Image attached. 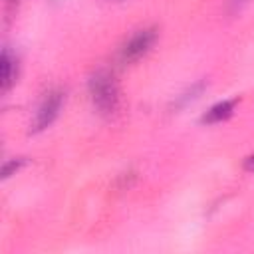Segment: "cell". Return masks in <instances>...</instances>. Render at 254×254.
I'll return each instance as SVG.
<instances>
[{"label": "cell", "instance_id": "5b68a950", "mask_svg": "<svg viewBox=\"0 0 254 254\" xmlns=\"http://www.w3.org/2000/svg\"><path fill=\"white\" fill-rule=\"evenodd\" d=\"M234 105H236V99L218 101V103H214V105L200 117V121H202V123H220V121H224V119H228V117L232 115Z\"/></svg>", "mask_w": 254, "mask_h": 254}, {"label": "cell", "instance_id": "9c48e42d", "mask_svg": "<svg viewBox=\"0 0 254 254\" xmlns=\"http://www.w3.org/2000/svg\"><path fill=\"white\" fill-rule=\"evenodd\" d=\"M246 0H232V6H240V4H244Z\"/></svg>", "mask_w": 254, "mask_h": 254}, {"label": "cell", "instance_id": "8992f818", "mask_svg": "<svg viewBox=\"0 0 254 254\" xmlns=\"http://www.w3.org/2000/svg\"><path fill=\"white\" fill-rule=\"evenodd\" d=\"M24 163H26V159H22V157L6 161V163H4V167H2V177H4V179H8L10 175L18 173V171H20V169L24 167Z\"/></svg>", "mask_w": 254, "mask_h": 254}, {"label": "cell", "instance_id": "6da1fadb", "mask_svg": "<svg viewBox=\"0 0 254 254\" xmlns=\"http://www.w3.org/2000/svg\"><path fill=\"white\" fill-rule=\"evenodd\" d=\"M87 87H89L91 101L99 113L113 115L119 109V101H121L119 87H117V81H115L111 71H107V69L93 71L89 81H87Z\"/></svg>", "mask_w": 254, "mask_h": 254}, {"label": "cell", "instance_id": "52a82bcc", "mask_svg": "<svg viewBox=\"0 0 254 254\" xmlns=\"http://www.w3.org/2000/svg\"><path fill=\"white\" fill-rule=\"evenodd\" d=\"M242 167H244V171H248V173H254V153H252V155H248V157L244 159Z\"/></svg>", "mask_w": 254, "mask_h": 254}, {"label": "cell", "instance_id": "ba28073f", "mask_svg": "<svg viewBox=\"0 0 254 254\" xmlns=\"http://www.w3.org/2000/svg\"><path fill=\"white\" fill-rule=\"evenodd\" d=\"M18 4V0H6V8H14Z\"/></svg>", "mask_w": 254, "mask_h": 254}, {"label": "cell", "instance_id": "7a4b0ae2", "mask_svg": "<svg viewBox=\"0 0 254 254\" xmlns=\"http://www.w3.org/2000/svg\"><path fill=\"white\" fill-rule=\"evenodd\" d=\"M157 40V30L155 28H143V30H137L119 50V60L123 64H131V62H137L139 58H143L151 46L155 44Z\"/></svg>", "mask_w": 254, "mask_h": 254}, {"label": "cell", "instance_id": "3957f363", "mask_svg": "<svg viewBox=\"0 0 254 254\" xmlns=\"http://www.w3.org/2000/svg\"><path fill=\"white\" fill-rule=\"evenodd\" d=\"M62 103H64V91L62 89L48 91L46 97L42 99V103L38 105V111L32 119V131H44L46 127H50L54 123V119L58 117Z\"/></svg>", "mask_w": 254, "mask_h": 254}, {"label": "cell", "instance_id": "277c9868", "mask_svg": "<svg viewBox=\"0 0 254 254\" xmlns=\"http://www.w3.org/2000/svg\"><path fill=\"white\" fill-rule=\"evenodd\" d=\"M2 79H0V85H2V91H8L12 87V83L16 81V75H18V60L10 54L8 48L2 50Z\"/></svg>", "mask_w": 254, "mask_h": 254}]
</instances>
